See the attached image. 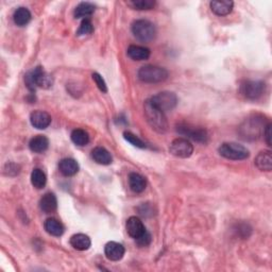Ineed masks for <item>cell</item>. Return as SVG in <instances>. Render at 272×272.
<instances>
[{
    "instance_id": "cell-4",
    "label": "cell",
    "mask_w": 272,
    "mask_h": 272,
    "mask_svg": "<svg viewBox=\"0 0 272 272\" xmlns=\"http://www.w3.org/2000/svg\"><path fill=\"white\" fill-rule=\"evenodd\" d=\"M138 78L145 83H160L168 78V71L154 65H146L138 70Z\"/></svg>"
},
{
    "instance_id": "cell-24",
    "label": "cell",
    "mask_w": 272,
    "mask_h": 272,
    "mask_svg": "<svg viewBox=\"0 0 272 272\" xmlns=\"http://www.w3.org/2000/svg\"><path fill=\"white\" fill-rule=\"evenodd\" d=\"M13 20L17 26L23 27L28 25L29 21H31V13H30V11L27 8L21 7L14 12Z\"/></svg>"
},
{
    "instance_id": "cell-27",
    "label": "cell",
    "mask_w": 272,
    "mask_h": 272,
    "mask_svg": "<svg viewBox=\"0 0 272 272\" xmlns=\"http://www.w3.org/2000/svg\"><path fill=\"white\" fill-rule=\"evenodd\" d=\"M31 183L36 189L44 188L47 183V178L45 172L39 168L33 169V171L31 173Z\"/></svg>"
},
{
    "instance_id": "cell-13",
    "label": "cell",
    "mask_w": 272,
    "mask_h": 272,
    "mask_svg": "<svg viewBox=\"0 0 272 272\" xmlns=\"http://www.w3.org/2000/svg\"><path fill=\"white\" fill-rule=\"evenodd\" d=\"M126 232L130 235L132 238H138L140 236L146 232V228H145L143 221L138 218V217L135 216H132L126 221Z\"/></svg>"
},
{
    "instance_id": "cell-31",
    "label": "cell",
    "mask_w": 272,
    "mask_h": 272,
    "mask_svg": "<svg viewBox=\"0 0 272 272\" xmlns=\"http://www.w3.org/2000/svg\"><path fill=\"white\" fill-rule=\"evenodd\" d=\"M93 80L95 81L96 85L98 86V88L101 90V92H104V93H106V92H107L106 83H105V81L104 80V78H102L99 74H97V72H95V74H93Z\"/></svg>"
},
{
    "instance_id": "cell-2",
    "label": "cell",
    "mask_w": 272,
    "mask_h": 272,
    "mask_svg": "<svg viewBox=\"0 0 272 272\" xmlns=\"http://www.w3.org/2000/svg\"><path fill=\"white\" fill-rule=\"evenodd\" d=\"M25 82L27 87L34 92L36 87L48 88L52 85L51 77L47 74L43 67L38 66L25 76Z\"/></svg>"
},
{
    "instance_id": "cell-3",
    "label": "cell",
    "mask_w": 272,
    "mask_h": 272,
    "mask_svg": "<svg viewBox=\"0 0 272 272\" xmlns=\"http://www.w3.org/2000/svg\"><path fill=\"white\" fill-rule=\"evenodd\" d=\"M264 118L255 115V116L248 118L244 125L240 126V134L244 140H256L258 136L263 134L266 126Z\"/></svg>"
},
{
    "instance_id": "cell-28",
    "label": "cell",
    "mask_w": 272,
    "mask_h": 272,
    "mask_svg": "<svg viewBox=\"0 0 272 272\" xmlns=\"http://www.w3.org/2000/svg\"><path fill=\"white\" fill-rule=\"evenodd\" d=\"M128 4L135 10H151L155 7L154 0H133Z\"/></svg>"
},
{
    "instance_id": "cell-11",
    "label": "cell",
    "mask_w": 272,
    "mask_h": 272,
    "mask_svg": "<svg viewBox=\"0 0 272 272\" xmlns=\"http://www.w3.org/2000/svg\"><path fill=\"white\" fill-rule=\"evenodd\" d=\"M125 252V247L122 244L116 243V241H110L105 247V254L107 259L112 262L120 261L124 257Z\"/></svg>"
},
{
    "instance_id": "cell-29",
    "label": "cell",
    "mask_w": 272,
    "mask_h": 272,
    "mask_svg": "<svg viewBox=\"0 0 272 272\" xmlns=\"http://www.w3.org/2000/svg\"><path fill=\"white\" fill-rule=\"evenodd\" d=\"M124 137L126 142H129L131 145H133L134 147L144 149L146 148V144H145L140 137L136 136L135 134H133L131 132H125L124 133Z\"/></svg>"
},
{
    "instance_id": "cell-19",
    "label": "cell",
    "mask_w": 272,
    "mask_h": 272,
    "mask_svg": "<svg viewBox=\"0 0 272 272\" xmlns=\"http://www.w3.org/2000/svg\"><path fill=\"white\" fill-rule=\"evenodd\" d=\"M129 186L132 191L140 193L146 189L147 181L142 174L137 172H131L129 174Z\"/></svg>"
},
{
    "instance_id": "cell-14",
    "label": "cell",
    "mask_w": 272,
    "mask_h": 272,
    "mask_svg": "<svg viewBox=\"0 0 272 272\" xmlns=\"http://www.w3.org/2000/svg\"><path fill=\"white\" fill-rule=\"evenodd\" d=\"M70 245L78 251H86L92 246V241H90V238L87 235L79 233L72 235L70 238Z\"/></svg>"
},
{
    "instance_id": "cell-30",
    "label": "cell",
    "mask_w": 272,
    "mask_h": 272,
    "mask_svg": "<svg viewBox=\"0 0 272 272\" xmlns=\"http://www.w3.org/2000/svg\"><path fill=\"white\" fill-rule=\"evenodd\" d=\"M94 31V27H93V23L89 20H83L80 28L78 29L77 31V35L78 36H83V35H88L90 33H93Z\"/></svg>"
},
{
    "instance_id": "cell-18",
    "label": "cell",
    "mask_w": 272,
    "mask_h": 272,
    "mask_svg": "<svg viewBox=\"0 0 272 272\" xmlns=\"http://www.w3.org/2000/svg\"><path fill=\"white\" fill-rule=\"evenodd\" d=\"M60 172L65 177H72L79 171V165L74 159H63L59 164Z\"/></svg>"
},
{
    "instance_id": "cell-15",
    "label": "cell",
    "mask_w": 272,
    "mask_h": 272,
    "mask_svg": "<svg viewBox=\"0 0 272 272\" xmlns=\"http://www.w3.org/2000/svg\"><path fill=\"white\" fill-rule=\"evenodd\" d=\"M40 208L46 214L53 213L58 208V200H57V197L54 196V193L52 192L45 193L40 201Z\"/></svg>"
},
{
    "instance_id": "cell-10",
    "label": "cell",
    "mask_w": 272,
    "mask_h": 272,
    "mask_svg": "<svg viewBox=\"0 0 272 272\" xmlns=\"http://www.w3.org/2000/svg\"><path fill=\"white\" fill-rule=\"evenodd\" d=\"M177 131L181 135H183L187 138L198 142V143H207L208 141V132L207 130L201 128H195L188 125H180L178 126Z\"/></svg>"
},
{
    "instance_id": "cell-17",
    "label": "cell",
    "mask_w": 272,
    "mask_h": 272,
    "mask_svg": "<svg viewBox=\"0 0 272 272\" xmlns=\"http://www.w3.org/2000/svg\"><path fill=\"white\" fill-rule=\"evenodd\" d=\"M211 11L218 16L229 15L233 11L234 2L229 0H221V1H211L209 3Z\"/></svg>"
},
{
    "instance_id": "cell-5",
    "label": "cell",
    "mask_w": 272,
    "mask_h": 272,
    "mask_svg": "<svg viewBox=\"0 0 272 272\" xmlns=\"http://www.w3.org/2000/svg\"><path fill=\"white\" fill-rule=\"evenodd\" d=\"M132 32L138 41L148 43L155 38L156 29L151 21L147 20H138L133 22Z\"/></svg>"
},
{
    "instance_id": "cell-23",
    "label": "cell",
    "mask_w": 272,
    "mask_h": 272,
    "mask_svg": "<svg viewBox=\"0 0 272 272\" xmlns=\"http://www.w3.org/2000/svg\"><path fill=\"white\" fill-rule=\"evenodd\" d=\"M44 227L46 232L48 234L52 235V236H62L64 233V226L62 225V222H60L58 219L56 218H49L47 219L44 223Z\"/></svg>"
},
{
    "instance_id": "cell-21",
    "label": "cell",
    "mask_w": 272,
    "mask_h": 272,
    "mask_svg": "<svg viewBox=\"0 0 272 272\" xmlns=\"http://www.w3.org/2000/svg\"><path fill=\"white\" fill-rule=\"evenodd\" d=\"M29 147L35 153H43L49 147V141L44 135H36L30 141Z\"/></svg>"
},
{
    "instance_id": "cell-9",
    "label": "cell",
    "mask_w": 272,
    "mask_h": 272,
    "mask_svg": "<svg viewBox=\"0 0 272 272\" xmlns=\"http://www.w3.org/2000/svg\"><path fill=\"white\" fill-rule=\"evenodd\" d=\"M169 151H170V153L173 156H176V158L187 159L192 154L193 146L187 138L179 137L171 142Z\"/></svg>"
},
{
    "instance_id": "cell-32",
    "label": "cell",
    "mask_w": 272,
    "mask_h": 272,
    "mask_svg": "<svg viewBox=\"0 0 272 272\" xmlns=\"http://www.w3.org/2000/svg\"><path fill=\"white\" fill-rule=\"evenodd\" d=\"M136 240V243L138 246H141V247H147L148 245H150L151 243V235L146 231L145 232L142 236H140L138 238L135 239Z\"/></svg>"
},
{
    "instance_id": "cell-8",
    "label": "cell",
    "mask_w": 272,
    "mask_h": 272,
    "mask_svg": "<svg viewBox=\"0 0 272 272\" xmlns=\"http://www.w3.org/2000/svg\"><path fill=\"white\" fill-rule=\"evenodd\" d=\"M265 92V83L257 80H246L240 85V93L245 98L256 100Z\"/></svg>"
},
{
    "instance_id": "cell-25",
    "label": "cell",
    "mask_w": 272,
    "mask_h": 272,
    "mask_svg": "<svg viewBox=\"0 0 272 272\" xmlns=\"http://www.w3.org/2000/svg\"><path fill=\"white\" fill-rule=\"evenodd\" d=\"M96 7L90 2H81L75 10L76 18H83V20H88L90 15L94 14Z\"/></svg>"
},
{
    "instance_id": "cell-7",
    "label": "cell",
    "mask_w": 272,
    "mask_h": 272,
    "mask_svg": "<svg viewBox=\"0 0 272 272\" xmlns=\"http://www.w3.org/2000/svg\"><path fill=\"white\" fill-rule=\"evenodd\" d=\"M150 101L152 102L159 110L166 113L168 111L173 110V108L176 107L178 104V98L176 94H173L171 92H162L153 96L152 98L150 99Z\"/></svg>"
},
{
    "instance_id": "cell-22",
    "label": "cell",
    "mask_w": 272,
    "mask_h": 272,
    "mask_svg": "<svg viewBox=\"0 0 272 272\" xmlns=\"http://www.w3.org/2000/svg\"><path fill=\"white\" fill-rule=\"evenodd\" d=\"M92 158L97 164L110 165L112 163V155L104 147H96L92 151Z\"/></svg>"
},
{
    "instance_id": "cell-6",
    "label": "cell",
    "mask_w": 272,
    "mask_h": 272,
    "mask_svg": "<svg viewBox=\"0 0 272 272\" xmlns=\"http://www.w3.org/2000/svg\"><path fill=\"white\" fill-rule=\"evenodd\" d=\"M219 154L232 161H241L249 158L250 152L243 145L236 143H225L219 147Z\"/></svg>"
},
{
    "instance_id": "cell-20",
    "label": "cell",
    "mask_w": 272,
    "mask_h": 272,
    "mask_svg": "<svg viewBox=\"0 0 272 272\" xmlns=\"http://www.w3.org/2000/svg\"><path fill=\"white\" fill-rule=\"evenodd\" d=\"M126 53L134 61H145V60H148L150 57V50L148 48L137 45H131L128 48Z\"/></svg>"
},
{
    "instance_id": "cell-16",
    "label": "cell",
    "mask_w": 272,
    "mask_h": 272,
    "mask_svg": "<svg viewBox=\"0 0 272 272\" xmlns=\"http://www.w3.org/2000/svg\"><path fill=\"white\" fill-rule=\"evenodd\" d=\"M255 165L262 171H270L272 169V155L271 151H261L255 158Z\"/></svg>"
},
{
    "instance_id": "cell-12",
    "label": "cell",
    "mask_w": 272,
    "mask_h": 272,
    "mask_svg": "<svg viewBox=\"0 0 272 272\" xmlns=\"http://www.w3.org/2000/svg\"><path fill=\"white\" fill-rule=\"evenodd\" d=\"M30 123L34 128L44 130L51 124V116L44 111H34L30 115Z\"/></svg>"
},
{
    "instance_id": "cell-26",
    "label": "cell",
    "mask_w": 272,
    "mask_h": 272,
    "mask_svg": "<svg viewBox=\"0 0 272 272\" xmlns=\"http://www.w3.org/2000/svg\"><path fill=\"white\" fill-rule=\"evenodd\" d=\"M71 141L77 146H85L89 142V135L85 130L82 129H75L71 132Z\"/></svg>"
},
{
    "instance_id": "cell-1",
    "label": "cell",
    "mask_w": 272,
    "mask_h": 272,
    "mask_svg": "<svg viewBox=\"0 0 272 272\" xmlns=\"http://www.w3.org/2000/svg\"><path fill=\"white\" fill-rule=\"evenodd\" d=\"M145 116L147 118V122L151 128L158 133H165L168 129V123L165 116V113L159 110L152 102L147 100L145 102Z\"/></svg>"
},
{
    "instance_id": "cell-33",
    "label": "cell",
    "mask_w": 272,
    "mask_h": 272,
    "mask_svg": "<svg viewBox=\"0 0 272 272\" xmlns=\"http://www.w3.org/2000/svg\"><path fill=\"white\" fill-rule=\"evenodd\" d=\"M263 134L266 140V143H267L268 146H271V124H268L267 126H266Z\"/></svg>"
}]
</instances>
